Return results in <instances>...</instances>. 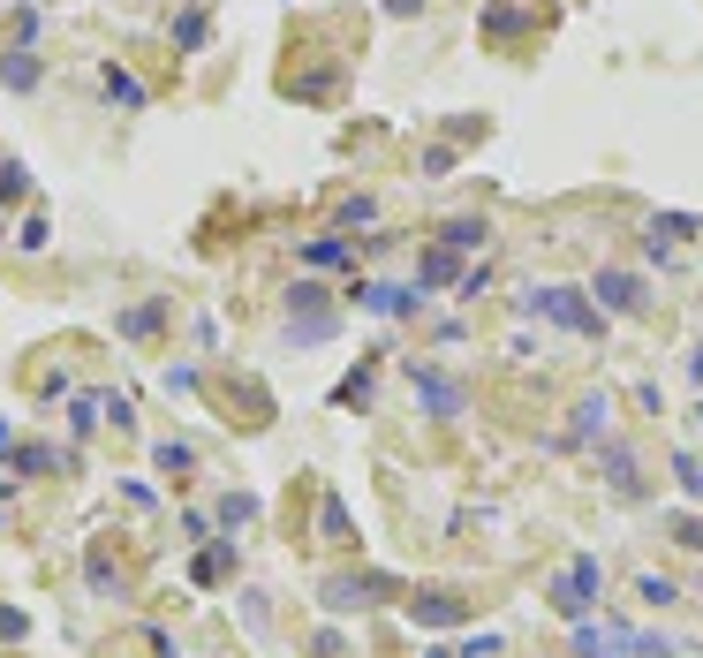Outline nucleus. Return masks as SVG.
Masks as SVG:
<instances>
[{"mask_svg": "<svg viewBox=\"0 0 703 658\" xmlns=\"http://www.w3.org/2000/svg\"><path fill=\"white\" fill-rule=\"evenodd\" d=\"M38 31H46V16L38 8H16V46H38Z\"/></svg>", "mask_w": 703, "mask_h": 658, "instance_id": "obj_22", "label": "nucleus"}, {"mask_svg": "<svg viewBox=\"0 0 703 658\" xmlns=\"http://www.w3.org/2000/svg\"><path fill=\"white\" fill-rule=\"evenodd\" d=\"M189 462H197V454H189V447H159V469H167V477H182Z\"/></svg>", "mask_w": 703, "mask_h": 658, "instance_id": "obj_30", "label": "nucleus"}, {"mask_svg": "<svg viewBox=\"0 0 703 658\" xmlns=\"http://www.w3.org/2000/svg\"><path fill=\"white\" fill-rule=\"evenodd\" d=\"M23 190H31V174H23L16 159H0V205H16Z\"/></svg>", "mask_w": 703, "mask_h": 658, "instance_id": "obj_20", "label": "nucleus"}, {"mask_svg": "<svg viewBox=\"0 0 703 658\" xmlns=\"http://www.w3.org/2000/svg\"><path fill=\"white\" fill-rule=\"evenodd\" d=\"M673 477H681L688 500H703V462H696V454H673Z\"/></svg>", "mask_w": 703, "mask_h": 658, "instance_id": "obj_19", "label": "nucleus"}, {"mask_svg": "<svg viewBox=\"0 0 703 658\" xmlns=\"http://www.w3.org/2000/svg\"><path fill=\"white\" fill-rule=\"evenodd\" d=\"M386 16H424V0H386Z\"/></svg>", "mask_w": 703, "mask_h": 658, "instance_id": "obj_31", "label": "nucleus"}, {"mask_svg": "<svg viewBox=\"0 0 703 658\" xmlns=\"http://www.w3.org/2000/svg\"><path fill=\"white\" fill-rule=\"evenodd\" d=\"M635 598H643V606H673V598H681V590H673L666 575H635Z\"/></svg>", "mask_w": 703, "mask_h": 658, "instance_id": "obj_18", "label": "nucleus"}, {"mask_svg": "<svg viewBox=\"0 0 703 658\" xmlns=\"http://www.w3.org/2000/svg\"><path fill=\"white\" fill-rule=\"evenodd\" d=\"M605 424H613V394H583V401H575V432H567V447H575V439H605Z\"/></svg>", "mask_w": 703, "mask_h": 658, "instance_id": "obj_11", "label": "nucleus"}, {"mask_svg": "<svg viewBox=\"0 0 703 658\" xmlns=\"http://www.w3.org/2000/svg\"><path fill=\"white\" fill-rule=\"evenodd\" d=\"M38 76H46V69H38L31 46H8V53H0V84H8V91H38Z\"/></svg>", "mask_w": 703, "mask_h": 658, "instance_id": "obj_12", "label": "nucleus"}, {"mask_svg": "<svg viewBox=\"0 0 703 658\" xmlns=\"http://www.w3.org/2000/svg\"><path fill=\"white\" fill-rule=\"evenodd\" d=\"M431 658H454V651H431Z\"/></svg>", "mask_w": 703, "mask_h": 658, "instance_id": "obj_33", "label": "nucleus"}, {"mask_svg": "<svg viewBox=\"0 0 703 658\" xmlns=\"http://www.w3.org/2000/svg\"><path fill=\"white\" fill-rule=\"evenodd\" d=\"M318 530H326V545H348V507L326 500V507H318Z\"/></svg>", "mask_w": 703, "mask_h": 658, "instance_id": "obj_17", "label": "nucleus"}, {"mask_svg": "<svg viewBox=\"0 0 703 658\" xmlns=\"http://www.w3.org/2000/svg\"><path fill=\"white\" fill-rule=\"evenodd\" d=\"M303 258H310V265H348V258H356V250H348L341 235H318V243H310Z\"/></svg>", "mask_w": 703, "mask_h": 658, "instance_id": "obj_16", "label": "nucleus"}, {"mask_svg": "<svg viewBox=\"0 0 703 658\" xmlns=\"http://www.w3.org/2000/svg\"><path fill=\"white\" fill-rule=\"evenodd\" d=\"M394 575H333L326 583V613H356V606H378V598H394Z\"/></svg>", "mask_w": 703, "mask_h": 658, "instance_id": "obj_5", "label": "nucleus"}, {"mask_svg": "<svg viewBox=\"0 0 703 658\" xmlns=\"http://www.w3.org/2000/svg\"><path fill=\"white\" fill-rule=\"evenodd\" d=\"M424 174H454V144H431V152H424Z\"/></svg>", "mask_w": 703, "mask_h": 658, "instance_id": "obj_29", "label": "nucleus"}, {"mask_svg": "<svg viewBox=\"0 0 703 658\" xmlns=\"http://www.w3.org/2000/svg\"><path fill=\"white\" fill-rule=\"evenodd\" d=\"M598 590H605V568H598L590 553H575V560L560 568V583H552V613H567V621H590Z\"/></svg>", "mask_w": 703, "mask_h": 658, "instance_id": "obj_2", "label": "nucleus"}, {"mask_svg": "<svg viewBox=\"0 0 703 658\" xmlns=\"http://www.w3.org/2000/svg\"><path fill=\"white\" fill-rule=\"evenodd\" d=\"M288 326H295V341H326V333H333V311H326V288H318V280H295Z\"/></svg>", "mask_w": 703, "mask_h": 658, "instance_id": "obj_4", "label": "nucleus"}, {"mask_svg": "<svg viewBox=\"0 0 703 658\" xmlns=\"http://www.w3.org/2000/svg\"><path fill=\"white\" fill-rule=\"evenodd\" d=\"M598 469H605V485H613L620 500H635V492H643V477H635V454L613 447V439H598Z\"/></svg>", "mask_w": 703, "mask_h": 658, "instance_id": "obj_9", "label": "nucleus"}, {"mask_svg": "<svg viewBox=\"0 0 703 658\" xmlns=\"http://www.w3.org/2000/svg\"><path fill=\"white\" fill-rule=\"evenodd\" d=\"M152 326H159V303H137V311L121 318V333H152Z\"/></svg>", "mask_w": 703, "mask_h": 658, "instance_id": "obj_26", "label": "nucleus"}, {"mask_svg": "<svg viewBox=\"0 0 703 658\" xmlns=\"http://www.w3.org/2000/svg\"><path fill=\"white\" fill-rule=\"evenodd\" d=\"M205 46V8H182L174 16V53H197Z\"/></svg>", "mask_w": 703, "mask_h": 658, "instance_id": "obj_15", "label": "nucleus"}, {"mask_svg": "<svg viewBox=\"0 0 703 658\" xmlns=\"http://www.w3.org/2000/svg\"><path fill=\"white\" fill-rule=\"evenodd\" d=\"M590 295H598V311H613V318H635L643 303H651V295H643V280H635V273H620V265H605Z\"/></svg>", "mask_w": 703, "mask_h": 658, "instance_id": "obj_7", "label": "nucleus"}, {"mask_svg": "<svg viewBox=\"0 0 703 658\" xmlns=\"http://www.w3.org/2000/svg\"><path fill=\"white\" fill-rule=\"evenodd\" d=\"M53 243V220H23V235H16V250H46Z\"/></svg>", "mask_w": 703, "mask_h": 658, "instance_id": "obj_23", "label": "nucleus"}, {"mask_svg": "<svg viewBox=\"0 0 703 658\" xmlns=\"http://www.w3.org/2000/svg\"><path fill=\"white\" fill-rule=\"evenodd\" d=\"M673 537H681L688 553H703V522H696V515H673Z\"/></svg>", "mask_w": 703, "mask_h": 658, "instance_id": "obj_27", "label": "nucleus"}, {"mask_svg": "<svg viewBox=\"0 0 703 658\" xmlns=\"http://www.w3.org/2000/svg\"><path fill=\"white\" fill-rule=\"evenodd\" d=\"M409 621H416V628H462L469 606L454 598V590H424V598H409Z\"/></svg>", "mask_w": 703, "mask_h": 658, "instance_id": "obj_8", "label": "nucleus"}, {"mask_svg": "<svg viewBox=\"0 0 703 658\" xmlns=\"http://www.w3.org/2000/svg\"><path fill=\"white\" fill-rule=\"evenodd\" d=\"M696 424H703V401H696Z\"/></svg>", "mask_w": 703, "mask_h": 658, "instance_id": "obj_34", "label": "nucleus"}, {"mask_svg": "<svg viewBox=\"0 0 703 658\" xmlns=\"http://www.w3.org/2000/svg\"><path fill=\"white\" fill-rule=\"evenodd\" d=\"M250 515H258V500H242V492H235V500H220V522H227V530H235V522H250Z\"/></svg>", "mask_w": 703, "mask_h": 658, "instance_id": "obj_28", "label": "nucleus"}, {"mask_svg": "<svg viewBox=\"0 0 703 658\" xmlns=\"http://www.w3.org/2000/svg\"><path fill=\"white\" fill-rule=\"evenodd\" d=\"M8 439H16V432H8V424H0V454H8Z\"/></svg>", "mask_w": 703, "mask_h": 658, "instance_id": "obj_32", "label": "nucleus"}, {"mask_svg": "<svg viewBox=\"0 0 703 658\" xmlns=\"http://www.w3.org/2000/svg\"><path fill=\"white\" fill-rule=\"evenodd\" d=\"M484 31H492V38H515L522 16H515V8H492V16H484Z\"/></svg>", "mask_w": 703, "mask_h": 658, "instance_id": "obj_25", "label": "nucleus"}, {"mask_svg": "<svg viewBox=\"0 0 703 658\" xmlns=\"http://www.w3.org/2000/svg\"><path fill=\"white\" fill-rule=\"evenodd\" d=\"M522 311H530V318H552V326H567V333H598L605 326V311H598V303H583V288H530V295H522Z\"/></svg>", "mask_w": 703, "mask_h": 658, "instance_id": "obj_1", "label": "nucleus"}, {"mask_svg": "<svg viewBox=\"0 0 703 658\" xmlns=\"http://www.w3.org/2000/svg\"><path fill=\"white\" fill-rule=\"evenodd\" d=\"M348 303L356 311H378V318H416L424 311V288H409V280H356Z\"/></svg>", "mask_w": 703, "mask_h": 658, "instance_id": "obj_3", "label": "nucleus"}, {"mask_svg": "<svg viewBox=\"0 0 703 658\" xmlns=\"http://www.w3.org/2000/svg\"><path fill=\"white\" fill-rule=\"evenodd\" d=\"M484 235H492V227H484L477 212H462V220H446V227H439V243L454 250V258H462V250H484Z\"/></svg>", "mask_w": 703, "mask_h": 658, "instance_id": "obj_14", "label": "nucleus"}, {"mask_svg": "<svg viewBox=\"0 0 703 658\" xmlns=\"http://www.w3.org/2000/svg\"><path fill=\"white\" fill-rule=\"evenodd\" d=\"M409 386H416V401H424L431 416H462V379H446V371H431V364L409 356Z\"/></svg>", "mask_w": 703, "mask_h": 658, "instance_id": "obj_6", "label": "nucleus"}, {"mask_svg": "<svg viewBox=\"0 0 703 658\" xmlns=\"http://www.w3.org/2000/svg\"><path fill=\"white\" fill-rule=\"evenodd\" d=\"M99 91H106V106H121V114H137V106H144V84L129 69H114V61L99 69Z\"/></svg>", "mask_w": 703, "mask_h": 658, "instance_id": "obj_13", "label": "nucleus"}, {"mask_svg": "<svg viewBox=\"0 0 703 658\" xmlns=\"http://www.w3.org/2000/svg\"><path fill=\"white\" fill-rule=\"evenodd\" d=\"M651 235H666V243H673V235H703V220H688V212H666V220H651Z\"/></svg>", "mask_w": 703, "mask_h": 658, "instance_id": "obj_21", "label": "nucleus"}, {"mask_svg": "<svg viewBox=\"0 0 703 658\" xmlns=\"http://www.w3.org/2000/svg\"><path fill=\"white\" fill-rule=\"evenodd\" d=\"M371 220H378L371 197H348V205H341V227H371Z\"/></svg>", "mask_w": 703, "mask_h": 658, "instance_id": "obj_24", "label": "nucleus"}, {"mask_svg": "<svg viewBox=\"0 0 703 658\" xmlns=\"http://www.w3.org/2000/svg\"><path fill=\"white\" fill-rule=\"evenodd\" d=\"M416 288H462V258L446 243H431L424 258H416Z\"/></svg>", "mask_w": 703, "mask_h": 658, "instance_id": "obj_10", "label": "nucleus"}]
</instances>
